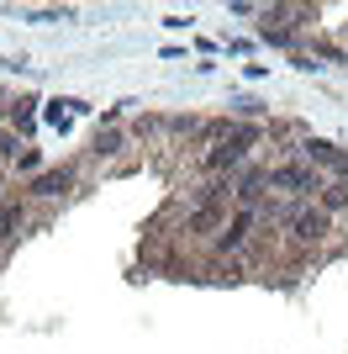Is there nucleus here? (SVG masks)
Returning a JSON list of instances; mask_svg holds the SVG:
<instances>
[{"label":"nucleus","instance_id":"1","mask_svg":"<svg viewBox=\"0 0 348 354\" xmlns=\"http://www.w3.org/2000/svg\"><path fill=\"white\" fill-rule=\"evenodd\" d=\"M253 143H259V127H238L232 138H222V143L206 153V164H211L217 175H222V169H238V164H243V153H248Z\"/></svg>","mask_w":348,"mask_h":354},{"label":"nucleus","instance_id":"2","mask_svg":"<svg viewBox=\"0 0 348 354\" xmlns=\"http://www.w3.org/2000/svg\"><path fill=\"white\" fill-rule=\"evenodd\" d=\"M269 185H280V191H322V175L311 164H285V169H269Z\"/></svg>","mask_w":348,"mask_h":354},{"label":"nucleus","instance_id":"3","mask_svg":"<svg viewBox=\"0 0 348 354\" xmlns=\"http://www.w3.org/2000/svg\"><path fill=\"white\" fill-rule=\"evenodd\" d=\"M290 233H296V243H317L322 233H327V212L322 207H311V212H290Z\"/></svg>","mask_w":348,"mask_h":354},{"label":"nucleus","instance_id":"4","mask_svg":"<svg viewBox=\"0 0 348 354\" xmlns=\"http://www.w3.org/2000/svg\"><path fill=\"white\" fill-rule=\"evenodd\" d=\"M248 233H253V207H243L232 222H222V238H217V249L222 254H238L248 243Z\"/></svg>","mask_w":348,"mask_h":354},{"label":"nucleus","instance_id":"5","mask_svg":"<svg viewBox=\"0 0 348 354\" xmlns=\"http://www.w3.org/2000/svg\"><path fill=\"white\" fill-rule=\"evenodd\" d=\"M74 185V169H48V175L32 180V196H64Z\"/></svg>","mask_w":348,"mask_h":354},{"label":"nucleus","instance_id":"6","mask_svg":"<svg viewBox=\"0 0 348 354\" xmlns=\"http://www.w3.org/2000/svg\"><path fill=\"white\" fill-rule=\"evenodd\" d=\"M264 185H269V175H264V169H253V175H243V185H238V201H243V207H253V201H259L264 196Z\"/></svg>","mask_w":348,"mask_h":354},{"label":"nucleus","instance_id":"7","mask_svg":"<svg viewBox=\"0 0 348 354\" xmlns=\"http://www.w3.org/2000/svg\"><path fill=\"white\" fill-rule=\"evenodd\" d=\"M16 227H21V207H16V201H0V243H11Z\"/></svg>","mask_w":348,"mask_h":354},{"label":"nucleus","instance_id":"8","mask_svg":"<svg viewBox=\"0 0 348 354\" xmlns=\"http://www.w3.org/2000/svg\"><path fill=\"white\" fill-rule=\"evenodd\" d=\"M348 207V180H338V185H322V212H343Z\"/></svg>","mask_w":348,"mask_h":354},{"label":"nucleus","instance_id":"9","mask_svg":"<svg viewBox=\"0 0 348 354\" xmlns=\"http://www.w3.org/2000/svg\"><path fill=\"white\" fill-rule=\"evenodd\" d=\"M0 159H16V138H6V133H0Z\"/></svg>","mask_w":348,"mask_h":354}]
</instances>
